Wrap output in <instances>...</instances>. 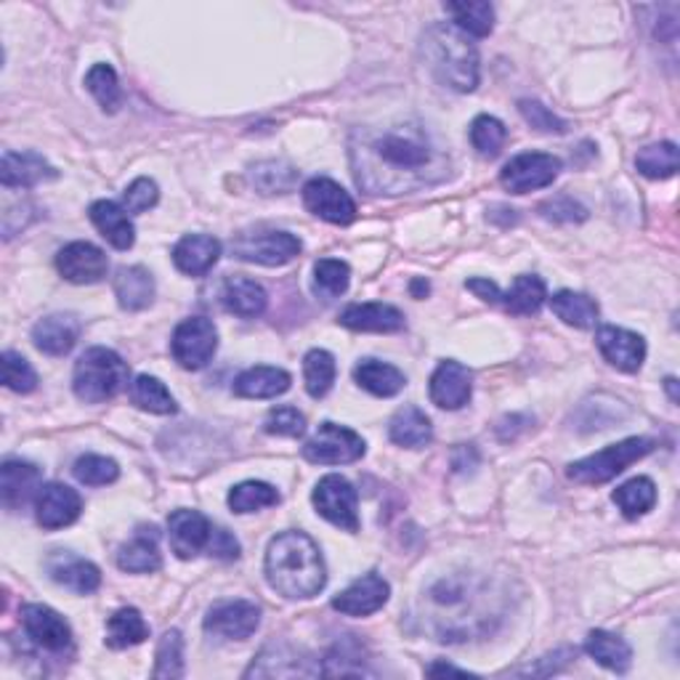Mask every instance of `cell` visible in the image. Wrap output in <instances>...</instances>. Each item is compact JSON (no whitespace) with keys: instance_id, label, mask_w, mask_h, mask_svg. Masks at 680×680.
I'll return each instance as SVG.
<instances>
[{"instance_id":"14","label":"cell","mask_w":680,"mask_h":680,"mask_svg":"<svg viewBox=\"0 0 680 680\" xmlns=\"http://www.w3.org/2000/svg\"><path fill=\"white\" fill-rule=\"evenodd\" d=\"M260 609L253 601H221L208 612L205 631L228 640H245L258 631Z\"/></svg>"},{"instance_id":"47","label":"cell","mask_w":680,"mask_h":680,"mask_svg":"<svg viewBox=\"0 0 680 680\" xmlns=\"http://www.w3.org/2000/svg\"><path fill=\"white\" fill-rule=\"evenodd\" d=\"M296 179H298V174L290 168L288 163L269 160V163H258L256 168H253V183H256L264 194L290 192Z\"/></svg>"},{"instance_id":"58","label":"cell","mask_w":680,"mask_h":680,"mask_svg":"<svg viewBox=\"0 0 680 680\" xmlns=\"http://www.w3.org/2000/svg\"><path fill=\"white\" fill-rule=\"evenodd\" d=\"M665 386H667V393H670L672 402H678V380L676 378H667Z\"/></svg>"},{"instance_id":"10","label":"cell","mask_w":680,"mask_h":680,"mask_svg":"<svg viewBox=\"0 0 680 680\" xmlns=\"http://www.w3.org/2000/svg\"><path fill=\"white\" fill-rule=\"evenodd\" d=\"M234 258L258 266H285L301 253V239L290 232L239 234L232 243Z\"/></svg>"},{"instance_id":"7","label":"cell","mask_w":680,"mask_h":680,"mask_svg":"<svg viewBox=\"0 0 680 680\" xmlns=\"http://www.w3.org/2000/svg\"><path fill=\"white\" fill-rule=\"evenodd\" d=\"M215 348H219V330L205 316L183 320L170 338V354L183 370H202L213 359Z\"/></svg>"},{"instance_id":"20","label":"cell","mask_w":680,"mask_h":680,"mask_svg":"<svg viewBox=\"0 0 680 680\" xmlns=\"http://www.w3.org/2000/svg\"><path fill=\"white\" fill-rule=\"evenodd\" d=\"M56 170L35 152H3L0 181L5 189H33L37 183L56 179Z\"/></svg>"},{"instance_id":"49","label":"cell","mask_w":680,"mask_h":680,"mask_svg":"<svg viewBox=\"0 0 680 680\" xmlns=\"http://www.w3.org/2000/svg\"><path fill=\"white\" fill-rule=\"evenodd\" d=\"M3 383L5 389L16 393H30L37 389V375L27 359L19 357L16 352L3 354Z\"/></svg>"},{"instance_id":"11","label":"cell","mask_w":680,"mask_h":680,"mask_svg":"<svg viewBox=\"0 0 680 680\" xmlns=\"http://www.w3.org/2000/svg\"><path fill=\"white\" fill-rule=\"evenodd\" d=\"M22 627L35 648L48 654H65L73 648V631L65 616L43 603H30L22 609Z\"/></svg>"},{"instance_id":"19","label":"cell","mask_w":680,"mask_h":680,"mask_svg":"<svg viewBox=\"0 0 680 680\" xmlns=\"http://www.w3.org/2000/svg\"><path fill=\"white\" fill-rule=\"evenodd\" d=\"M470 391H473V375L460 361H442L436 372L431 375V402L442 410H460L470 402Z\"/></svg>"},{"instance_id":"54","label":"cell","mask_w":680,"mask_h":680,"mask_svg":"<svg viewBox=\"0 0 680 680\" xmlns=\"http://www.w3.org/2000/svg\"><path fill=\"white\" fill-rule=\"evenodd\" d=\"M208 556L221 558V561H234V558H239V543L226 529L215 526L211 545H208Z\"/></svg>"},{"instance_id":"8","label":"cell","mask_w":680,"mask_h":680,"mask_svg":"<svg viewBox=\"0 0 680 680\" xmlns=\"http://www.w3.org/2000/svg\"><path fill=\"white\" fill-rule=\"evenodd\" d=\"M314 508L322 519L330 524L341 526L346 532H359V494L343 476H324V479L314 489Z\"/></svg>"},{"instance_id":"2","label":"cell","mask_w":680,"mask_h":680,"mask_svg":"<svg viewBox=\"0 0 680 680\" xmlns=\"http://www.w3.org/2000/svg\"><path fill=\"white\" fill-rule=\"evenodd\" d=\"M266 580L290 601L314 599L327 584L322 550L303 532H285L266 550Z\"/></svg>"},{"instance_id":"44","label":"cell","mask_w":680,"mask_h":680,"mask_svg":"<svg viewBox=\"0 0 680 680\" xmlns=\"http://www.w3.org/2000/svg\"><path fill=\"white\" fill-rule=\"evenodd\" d=\"M86 88L93 93L104 112H118L123 104V88H120L118 73L110 65H93L86 75Z\"/></svg>"},{"instance_id":"30","label":"cell","mask_w":680,"mask_h":680,"mask_svg":"<svg viewBox=\"0 0 680 680\" xmlns=\"http://www.w3.org/2000/svg\"><path fill=\"white\" fill-rule=\"evenodd\" d=\"M290 375L279 367H250L234 380V393L243 399H275L290 389Z\"/></svg>"},{"instance_id":"3","label":"cell","mask_w":680,"mask_h":680,"mask_svg":"<svg viewBox=\"0 0 680 680\" xmlns=\"http://www.w3.org/2000/svg\"><path fill=\"white\" fill-rule=\"evenodd\" d=\"M423 54L431 73L444 86L460 93H470L479 86V51L473 37L462 33L455 24H436L423 41Z\"/></svg>"},{"instance_id":"17","label":"cell","mask_w":680,"mask_h":680,"mask_svg":"<svg viewBox=\"0 0 680 680\" xmlns=\"http://www.w3.org/2000/svg\"><path fill=\"white\" fill-rule=\"evenodd\" d=\"M389 595H391L389 582H386L380 575H375V571H370V575L359 577L357 582H352L343 593L335 595L333 609L346 616H370L386 606Z\"/></svg>"},{"instance_id":"4","label":"cell","mask_w":680,"mask_h":680,"mask_svg":"<svg viewBox=\"0 0 680 680\" xmlns=\"http://www.w3.org/2000/svg\"><path fill=\"white\" fill-rule=\"evenodd\" d=\"M129 383V365L112 348L93 346L78 359L73 372V389L80 402L99 404L114 399Z\"/></svg>"},{"instance_id":"16","label":"cell","mask_w":680,"mask_h":680,"mask_svg":"<svg viewBox=\"0 0 680 680\" xmlns=\"http://www.w3.org/2000/svg\"><path fill=\"white\" fill-rule=\"evenodd\" d=\"M82 511L80 494L67 484H46L35 498V516L43 529H65Z\"/></svg>"},{"instance_id":"25","label":"cell","mask_w":680,"mask_h":680,"mask_svg":"<svg viewBox=\"0 0 680 680\" xmlns=\"http://www.w3.org/2000/svg\"><path fill=\"white\" fill-rule=\"evenodd\" d=\"M88 215H91L93 226L99 228L101 237H104L114 250H131L133 243H136V228L131 224V215L123 205H118V202H93Z\"/></svg>"},{"instance_id":"48","label":"cell","mask_w":680,"mask_h":680,"mask_svg":"<svg viewBox=\"0 0 680 680\" xmlns=\"http://www.w3.org/2000/svg\"><path fill=\"white\" fill-rule=\"evenodd\" d=\"M183 676V638L179 631H168L157 646L155 678H181Z\"/></svg>"},{"instance_id":"38","label":"cell","mask_w":680,"mask_h":680,"mask_svg":"<svg viewBox=\"0 0 680 680\" xmlns=\"http://www.w3.org/2000/svg\"><path fill=\"white\" fill-rule=\"evenodd\" d=\"M447 14H453L455 27L470 37H487L494 27V9L484 0H462V3L444 5Z\"/></svg>"},{"instance_id":"37","label":"cell","mask_w":680,"mask_h":680,"mask_svg":"<svg viewBox=\"0 0 680 680\" xmlns=\"http://www.w3.org/2000/svg\"><path fill=\"white\" fill-rule=\"evenodd\" d=\"M505 309L516 316H532L543 309L545 298H548V290H545V282L535 275H521L513 279L511 290L505 292Z\"/></svg>"},{"instance_id":"18","label":"cell","mask_w":680,"mask_h":680,"mask_svg":"<svg viewBox=\"0 0 680 680\" xmlns=\"http://www.w3.org/2000/svg\"><path fill=\"white\" fill-rule=\"evenodd\" d=\"M595 343H599L603 359L622 372L640 370V365H644L646 359V341L640 338L638 333H631V330L625 327L606 324V327H601L599 335H595Z\"/></svg>"},{"instance_id":"28","label":"cell","mask_w":680,"mask_h":680,"mask_svg":"<svg viewBox=\"0 0 680 680\" xmlns=\"http://www.w3.org/2000/svg\"><path fill=\"white\" fill-rule=\"evenodd\" d=\"M112 290L125 311H142L155 301V279L144 266H123L112 279Z\"/></svg>"},{"instance_id":"21","label":"cell","mask_w":680,"mask_h":680,"mask_svg":"<svg viewBox=\"0 0 680 680\" xmlns=\"http://www.w3.org/2000/svg\"><path fill=\"white\" fill-rule=\"evenodd\" d=\"M118 567L129 575H149L163 567L157 526H138L136 535L118 550Z\"/></svg>"},{"instance_id":"15","label":"cell","mask_w":680,"mask_h":680,"mask_svg":"<svg viewBox=\"0 0 680 680\" xmlns=\"http://www.w3.org/2000/svg\"><path fill=\"white\" fill-rule=\"evenodd\" d=\"M215 526L202 516L200 511H176L168 519V537L170 548L181 561L200 556L202 550H208L213 539Z\"/></svg>"},{"instance_id":"57","label":"cell","mask_w":680,"mask_h":680,"mask_svg":"<svg viewBox=\"0 0 680 680\" xmlns=\"http://www.w3.org/2000/svg\"><path fill=\"white\" fill-rule=\"evenodd\" d=\"M412 296L415 298L428 296V282H425V279H415V282H412Z\"/></svg>"},{"instance_id":"36","label":"cell","mask_w":680,"mask_h":680,"mask_svg":"<svg viewBox=\"0 0 680 680\" xmlns=\"http://www.w3.org/2000/svg\"><path fill=\"white\" fill-rule=\"evenodd\" d=\"M612 500L616 502V508L625 513V519L646 516V513L657 505V487H654V481L646 479V476H635V479L614 489Z\"/></svg>"},{"instance_id":"5","label":"cell","mask_w":680,"mask_h":680,"mask_svg":"<svg viewBox=\"0 0 680 680\" xmlns=\"http://www.w3.org/2000/svg\"><path fill=\"white\" fill-rule=\"evenodd\" d=\"M654 449L651 438L633 436L625 442H616L612 447L601 449V453L584 457L569 466V479H575L577 484H606L614 476H620L622 470L631 468L633 462L644 460V457Z\"/></svg>"},{"instance_id":"23","label":"cell","mask_w":680,"mask_h":680,"mask_svg":"<svg viewBox=\"0 0 680 680\" xmlns=\"http://www.w3.org/2000/svg\"><path fill=\"white\" fill-rule=\"evenodd\" d=\"M80 338V322L73 314H48L33 327V343L37 352L48 357H65Z\"/></svg>"},{"instance_id":"39","label":"cell","mask_w":680,"mask_h":680,"mask_svg":"<svg viewBox=\"0 0 680 680\" xmlns=\"http://www.w3.org/2000/svg\"><path fill=\"white\" fill-rule=\"evenodd\" d=\"M131 399L138 410L152 412V415H174L179 406L176 399L170 397V391L165 389L163 380L152 378V375H138L131 383Z\"/></svg>"},{"instance_id":"27","label":"cell","mask_w":680,"mask_h":680,"mask_svg":"<svg viewBox=\"0 0 680 680\" xmlns=\"http://www.w3.org/2000/svg\"><path fill=\"white\" fill-rule=\"evenodd\" d=\"M221 256V243L211 234H189L174 247L176 269L189 277H205Z\"/></svg>"},{"instance_id":"42","label":"cell","mask_w":680,"mask_h":680,"mask_svg":"<svg viewBox=\"0 0 680 680\" xmlns=\"http://www.w3.org/2000/svg\"><path fill=\"white\" fill-rule=\"evenodd\" d=\"M352 282V269L346 260L338 258H322L314 266V292L322 301H335L348 290Z\"/></svg>"},{"instance_id":"55","label":"cell","mask_w":680,"mask_h":680,"mask_svg":"<svg viewBox=\"0 0 680 680\" xmlns=\"http://www.w3.org/2000/svg\"><path fill=\"white\" fill-rule=\"evenodd\" d=\"M466 288H468L470 292H476V296H479L481 301H487V303H498L500 298H502V296H500V290H498V285L489 282V279H484V277L468 279Z\"/></svg>"},{"instance_id":"31","label":"cell","mask_w":680,"mask_h":680,"mask_svg":"<svg viewBox=\"0 0 680 680\" xmlns=\"http://www.w3.org/2000/svg\"><path fill=\"white\" fill-rule=\"evenodd\" d=\"M389 436L393 444L406 449H421L434 438V425H431L428 415L417 406H402L397 415L391 417Z\"/></svg>"},{"instance_id":"29","label":"cell","mask_w":680,"mask_h":680,"mask_svg":"<svg viewBox=\"0 0 680 680\" xmlns=\"http://www.w3.org/2000/svg\"><path fill=\"white\" fill-rule=\"evenodd\" d=\"M221 298H224V306L228 314L243 316V320H256V316L264 314L266 301H269V298H266V290L250 277L226 279Z\"/></svg>"},{"instance_id":"35","label":"cell","mask_w":680,"mask_h":680,"mask_svg":"<svg viewBox=\"0 0 680 680\" xmlns=\"http://www.w3.org/2000/svg\"><path fill=\"white\" fill-rule=\"evenodd\" d=\"M149 638V625L138 609H120L107 622V646L110 648H131L144 644Z\"/></svg>"},{"instance_id":"26","label":"cell","mask_w":680,"mask_h":680,"mask_svg":"<svg viewBox=\"0 0 680 680\" xmlns=\"http://www.w3.org/2000/svg\"><path fill=\"white\" fill-rule=\"evenodd\" d=\"M48 575L51 580L65 584L67 590H73V593L78 595L93 593L101 584L99 567H93L86 558L73 556V553H56L48 561Z\"/></svg>"},{"instance_id":"22","label":"cell","mask_w":680,"mask_h":680,"mask_svg":"<svg viewBox=\"0 0 680 680\" xmlns=\"http://www.w3.org/2000/svg\"><path fill=\"white\" fill-rule=\"evenodd\" d=\"M41 468L24 460H5L0 468V492L9 511H19L41 492Z\"/></svg>"},{"instance_id":"41","label":"cell","mask_w":680,"mask_h":680,"mask_svg":"<svg viewBox=\"0 0 680 680\" xmlns=\"http://www.w3.org/2000/svg\"><path fill=\"white\" fill-rule=\"evenodd\" d=\"M635 168L646 179H672L678 174V146L672 142L646 146L635 157Z\"/></svg>"},{"instance_id":"53","label":"cell","mask_w":680,"mask_h":680,"mask_svg":"<svg viewBox=\"0 0 680 680\" xmlns=\"http://www.w3.org/2000/svg\"><path fill=\"white\" fill-rule=\"evenodd\" d=\"M539 213H543L548 221H564V224L588 219V211H584L580 202L571 200V197H553V200L539 205Z\"/></svg>"},{"instance_id":"32","label":"cell","mask_w":680,"mask_h":680,"mask_svg":"<svg viewBox=\"0 0 680 680\" xmlns=\"http://www.w3.org/2000/svg\"><path fill=\"white\" fill-rule=\"evenodd\" d=\"M354 380L365 391H370L372 397H397L399 391L406 386V378L402 370H397L393 365L378 359H365L354 367Z\"/></svg>"},{"instance_id":"24","label":"cell","mask_w":680,"mask_h":680,"mask_svg":"<svg viewBox=\"0 0 680 680\" xmlns=\"http://www.w3.org/2000/svg\"><path fill=\"white\" fill-rule=\"evenodd\" d=\"M341 324L354 333H397L404 327V314L391 303H354L343 309Z\"/></svg>"},{"instance_id":"51","label":"cell","mask_w":680,"mask_h":680,"mask_svg":"<svg viewBox=\"0 0 680 680\" xmlns=\"http://www.w3.org/2000/svg\"><path fill=\"white\" fill-rule=\"evenodd\" d=\"M519 112H521V118H524L526 123L539 133H567L569 131L567 120L553 114L548 107L539 104V101H532V99L519 101Z\"/></svg>"},{"instance_id":"6","label":"cell","mask_w":680,"mask_h":680,"mask_svg":"<svg viewBox=\"0 0 680 680\" xmlns=\"http://www.w3.org/2000/svg\"><path fill=\"white\" fill-rule=\"evenodd\" d=\"M365 455V438L338 423H322L316 434L303 444V457L316 466H343Z\"/></svg>"},{"instance_id":"33","label":"cell","mask_w":680,"mask_h":680,"mask_svg":"<svg viewBox=\"0 0 680 680\" xmlns=\"http://www.w3.org/2000/svg\"><path fill=\"white\" fill-rule=\"evenodd\" d=\"M584 651L595 659L601 667L612 672H627L633 665V648L627 646L625 638L606 631H593L588 635Z\"/></svg>"},{"instance_id":"46","label":"cell","mask_w":680,"mask_h":680,"mask_svg":"<svg viewBox=\"0 0 680 680\" xmlns=\"http://www.w3.org/2000/svg\"><path fill=\"white\" fill-rule=\"evenodd\" d=\"M73 473L75 479L86 487H107L112 484V481H118L120 468L118 462L104 455H82L78 457V462H75Z\"/></svg>"},{"instance_id":"9","label":"cell","mask_w":680,"mask_h":680,"mask_svg":"<svg viewBox=\"0 0 680 680\" xmlns=\"http://www.w3.org/2000/svg\"><path fill=\"white\" fill-rule=\"evenodd\" d=\"M558 174H561L558 157L545 155V152H524L500 170V183L511 194H526L550 187Z\"/></svg>"},{"instance_id":"43","label":"cell","mask_w":680,"mask_h":680,"mask_svg":"<svg viewBox=\"0 0 680 680\" xmlns=\"http://www.w3.org/2000/svg\"><path fill=\"white\" fill-rule=\"evenodd\" d=\"M279 502V492L266 481H243L228 492V508L234 513H256Z\"/></svg>"},{"instance_id":"56","label":"cell","mask_w":680,"mask_h":680,"mask_svg":"<svg viewBox=\"0 0 680 680\" xmlns=\"http://www.w3.org/2000/svg\"><path fill=\"white\" fill-rule=\"evenodd\" d=\"M428 676H468V670H460V667H455V665L436 662L428 667Z\"/></svg>"},{"instance_id":"13","label":"cell","mask_w":680,"mask_h":680,"mask_svg":"<svg viewBox=\"0 0 680 680\" xmlns=\"http://www.w3.org/2000/svg\"><path fill=\"white\" fill-rule=\"evenodd\" d=\"M56 269L73 285H97L110 271V258L91 243H69L56 253Z\"/></svg>"},{"instance_id":"50","label":"cell","mask_w":680,"mask_h":680,"mask_svg":"<svg viewBox=\"0 0 680 680\" xmlns=\"http://www.w3.org/2000/svg\"><path fill=\"white\" fill-rule=\"evenodd\" d=\"M264 431L271 436H288L298 438L306 434V417L296 410V406H277L266 415Z\"/></svg>"},{"instance_id":"12","label":"cell","mask_w":680,"mask_h":680,"mask_svg":"<svg viewBox=\"0 0 680 680\" xmlns=\"http://www.w3.org/2000/svg\"><path fill=\"white\" fill-rule=\"evenodd\" d=\"M303 205L309 208V213H314L316 219L327 221L335 226H348L357 219V205H354L352 194L335 183L333 179H311L303 187Z\"/></svg>"},{"instance_id":"45","label":"cell","mask_w":680,"mask_h":680,"mask_svg":"<svg viewBox=\"0 0 680 680\" xmlns=\"http://www.w3.org/2000/svg\"><path fill=\"white\" fill-rule=\"evenodd\" d=\"M508 142V129L502 125V120L492 118V114H479V118L470 123V144L479 152L481 157H498L502 146Z\"/></svg>"},{"instance_id":"34","label":"cell","mask_w":680,"mask_h":680,"mask_svg":"<svg viewBox=\"0 0 680 680\" xmlns=\"http://www.w3.org/2000/svg\"><path fill=\"white\" fill-rule=\"evenodd\" d=\"M550 309L564 324L577 330L593 327L595 320H599V303H595L590 296H584V292L575 290L556 292V296L550 298Z\"/></svg>"},{"instance_id":"1","label":"cell","mask_w":680,"mask_h":680,"mask_svg":"<svg viewBox=\"0 0 680 680\" xmlns=\"http://www.w3.org/2000/svg\"><path fill=\"white\" fill-rule=\"evenodd\" d=\"M354 174L372 194H406L447 179V152L423 125H393L354 144Z\"/></svg>"},{"instance_id":"52","label":"cell","mask_w":680,"mask_h":680,"mask_svg":"<svg viewBox=\"0 0 680 680\" xmlns=\"http://www.w3.org/2000/svg\"><path fill=\"white\" fill-rule=\"evenodd\" d=\"M157 200H160V189L152 179H136L123 192V208L129 213L149 211V208L157 205Z\"/></svg>"},{"instance_id":"40","label":"cell","mask_w":680,"mask_h":680,"mask_svg":"<svg viewBox=\"0 0 680 680\" xmlns=\"http://www.w3.org/2000/svg\"><path fill=\"white\" fill-rule=\"evenodd\" d=\"M303 380H306L309 397H327L335 383V357L324 348H311L303 357Z\"/></svg>"}]
</instances>
